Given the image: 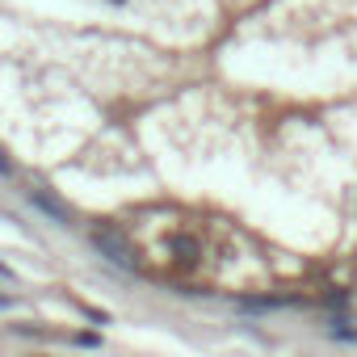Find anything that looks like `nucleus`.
<instances>
[{
  "label": "nucleus",
  "mask_w": 357,
  "mask_h": 357,
  "mask_svg": "<svg viewBox=\"0 0 357 357\" xmlns=\"http://www.w3.org/2000/svg\"><path fill=\"white\" fill-rule=\"evenodd\" d=\"M93 248L109 261V265H122V269H130L135 265V248L126 244V236H118V231H93Z\"/></svg>",
  "instance_id": "f257e3e1"
},
{
  "label": "nucleus",
  "mask_w": 357,
  "mask_h": 357,
  "mask_svg": "<svg viewBox=\"0 0 357 357\" xmlns=\"http://www.w3.org/2000/svg\"><path fill=\"white\" fill-rule=\"evenodd\" d=\"M30 198H34V206H38L43 215H51L55 223H72V206H68L63 198H55V194H47V190H34Z\"/></svg>",
  "instance_id": "f03ea898"
},
{
  "label": "nucleus",
  "mask_w": 357,
  "mask_h": 357,
  "mask_svg": "<svg viewBox=\"0 0 357 357\" xmlns=\"http://www.w3.org/2000/svg\"><path fill=\"white\" fill-rule=\"evenodd\" d=\"M172 252H176V261H185V265H190V261L198 257V244H194V240H181V236H176V240H172Z\"/></svg>",
  "instance_id": "7ed1b4c3"
},
{
  "label": "nucleus",
  "mask_w": 357,
  "mask_h": 357,
  "mask_svg": "<svg viewBox=\"0 0 357 357\" xmlns=\"http://www.w3.org/2000/svg\"><path fill=\"white\" fill-rule=\"evenodd\" d=\"M0 172H5V176H9V172H13V164H9V160H5V151H0Z\"/></svg>",
  "instance_id": "20e7f679"
},
{
  "label": "nucleus",
  "mask_w": 357,
  "mask_h": 357,
  "mask_svg": "<svg viewBox=\"0 0 357 357\" xmlns=\"http://www.w3.org/2000/svg\"><path fill=\"white\" fill-rule=\"evenodd\" d=\"M109 5H126V0H109Z\"/></svg>",
  "instance_id": "39448f33"
}]
</instances>
